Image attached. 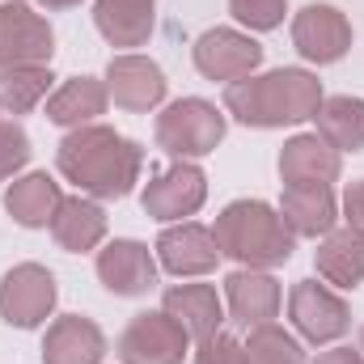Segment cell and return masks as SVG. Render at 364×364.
<instances>
[{"label": "cell", "mask_w": 364, "mask_h": 364, "mask_svg": "<svg viewBox=\"0 0 364 364\" xmlns=\"http://www.w3.org/2000/svg\"><path fill=\"white\" fill-rule=\"evenodd\" d=\"M191 335L182 331L178 318L166 309H144L127 322L119 335V360L123 364H182Z\"/></svg>", "instance_id": "obj_6"}, {"label": "cell", "mask_w": 364, "mask_h": 364, "mask_svg": "<svg viewBox=\"0 0 364 364\" xmlns=\"http://www.w3.org/2000/svg\"><path fill=\"white\" fill-rule=\"evenodd\" d=\"M314 364H364V352H352V348H331V352H322Z\"/></svg>", "instance_id": "obj_32"}, {"label": "cell", "mask_w": 364, "mask_h": 364, "mask_svg": "<svg viewBox=\"0 0 364 364\" xmlns=\"http://www.w3.org/2000/svg\"><path fill=\"white\" fill-rule=\"evenodd\" d=\"M314 119H318V136L335 153H360L364 149V102L360 97H352V93L322 97Z\"/></svg>", "instance_id": "obj_25"}, {"label": "cell", "mask_w": 364, "mask_h": 364, "mask_svg": "<svg viewBox=\"0 0 364 364\" xmlns=\"http://www.w3.org/2000/svg\"><path fill=\"white\" fill-rule=\"evenodd\" d=\"M343 212H348V229H360L364 233V178L348 186V195H343Z\"/></svg>", "instance_id": "obj_31"}, {"label": "cell", "mask_w": 364, "mask_h": 364, "mask_svg": "<svg viewBox=\"0 0 364 364\" xmlns=\"http://www.w3.org/2000/svg\"><path fill=\"white\" fill-rule=\"evenodd\" d=\"M259 64H263V47H259L250 34H242V30L216 26V30L199 34V43H195V68H199L208 81L233 85V81H242V77H255Z\"/></svg>", "instance_id": "obj_9"}, {"label": "cell", "mask_w": 364, "mask_h": 364, "mask_svg": "<svg viewBox=\"0 0 364 364\" xmlns=\"http://www.w3.org/2000/svg\"><path fill=\"white\" fill-rule=\"evenodd\" d=\"M38 4H47V9H73V4H81V0H38Z\"/></svg>", "instance_id": "obj_33"}, {"label": "cell", "mask_w": 364, "mask_h": 364, "mask_svg": "<svg viewBox=\"0 0 364 364\" xmlns=\"http://www.w3.org/2000/svg\"><path fill=\"white\" fill-rule=\"evenodd\" d=\"M51 68L47 64H17V68H4L0 73V106L9 110V114H26V110H34L47 90H51Z\"/></svg>", "instance_id": "obj_26"}, {"label": "cell", "mask_w": 364, "mask_h": 364, "mask_svg": "<svg viewBox=\"0 0 364 364\" xmlns=\"http://www.w3.org/2000/svg\"><path fill=\"white\" fill-rule=\"evenodd\" d=\"M51 237L60 242V250L68 255H85L106 237V212L90 195H68L60 199L55 216H51Z\"/></svg>", "instance_id": "obj_19"}, {"label": "cell", "mask_w": 364, "mask_h": 364, "mask_svg": "<svg viewBox=\"0 0 364 364\" xmlns=\"http://www.w3.org/2000/svg\"><path fill=\"white\" fill-rule=\"evenodd\" d=\"M55 275L38 263H17L13 272L0 279V318L17 331H34L51 318L55 309Z\"/></svg>", "instance_id": "obj_5"}, {"label": "cell", "mask_w": 364, "mask_h": 364, "mask_svg": "<svg viewBox=\"0 0 364 364\" xmlns=\"http://www.w3.org/2000/svg\"><path fill=\"white\" fill-rule=\"evenodd\" d=\"M216 246L225 259L250 267V272H267L292 259L296 237L284 225V216L263 199H237L216 216Z\"/></svg>", "instance_id": "obj_3"}, {"label": "cell", "mask_w": 364, "mask_h": 364, "mask_svg": "<svg viewBox=\"0 0 364 364\" xmlns=\"http://www.w3.org/2000/svg\"><path fill=\"white\" fill-rule=\"evenodd\" d=\"M314 267L335 288H356L364 279V233L360 229H331L326 242L314 250Z\"/></svg>", "instance_id": "obj_22"}, {"label": "cell", "mask_w": 364, "mask_h": 364, "mask_svg": "<svg viewBox=\"0 0 364 364\" xmlns=\"http://www.w3.org/2000/svg\"><path fill=\"white\" fill-rule=\"evenodd\" d=\"M225 301H229V314L237 326L255 331V326H267L275 314H279V284L267 272H233L225 279Z\"/></svg>", "instance_id": "obj_16"}, {"label": "cell", "mask_w": 364, "mask_h": 364, "mask_svg": "<svg viewBox=\"0 0 364 364\" xmlns=\"http://www.w3.org/2000/svg\"><path fill=\"white\" fill-rule=\"evenodd\" d=\"M153 4L157 0H97L93 4V26L110 47H144L153 26H157Z\"/></svg>", "instance_id": "obj_20"}, {"label": "cell", "mask_w": 364, "mask_h": 364, "mask_svg": "<svg viewBox=\"0 0 364 364\" xmlns=\"http://www.w3.org/2000/svg\"><path fill=\"white\" fill-rule=\"evenodd\" d=\"M0 110H4V106H0Z\"/></svg>", "instance_id": "obj_35"}, {"label": "cell", "mask_w": 364, "mask_h": 364, "mask_svg": "<svg viewBox=\"0 0 364 364\" xmlns=\"http://www.w3.org/2000/svg\"><path fill=\"white\" fill-rule=\"evenodd\" d=\"M229 9H233V17L242 21V26H250V30H275L279 21H284V0H229Z\"/></svg>", "instance_id": "obj_28"}, {"label": "cell", "mask_w": 364, "mask_h": 364, "mask_svg": "<svg viewBox=\"0 0 364 364\" xmlns=\"http://www.w3.org/2000/svg\"><path fill=\"white\" fill-rule=\"evenodd\" d=\"M60 199H64V195H60V182L55 178H47V174H26V178H17L4 191V212H9L17 225H26V229H43V225H51Z\"/></svg>", "instance_id": "obj_24"}, {"label": "cell", "mask_w": 364, "mask_h": 364, "mask_svg": "<svg viewBox=\"0 0 364 364\" xmlns=\"http://www.w3.org/2000/svg\"><path fill=\"white\" fill-rule=\"evenodd\" d=\"M106 102H110L106 81H97V77H73V81H64L60 90L47 97V119L55 127H85L97 114H106Z\"/></svg>", "instance_id": "obj_23"}, {"label": "cell", "mask_w": 364, "mask_h": 364, "mask_svg": "<svg viewBox=\"0 0 364 364\" xmlns=\"http://www.w3.org/2000/svg\"><path fill=\"white\" fill-rule=\"evenodd\" d=\"M203 199H208L203 170L191 166V161H174L170 170H161L157 178L144 186L140 208L153 220H182V216H195L203 208Z\"/></svg>", "instance_id": "obj_11"}, {"label": "cell", "mask_w": 364, "mask_h": 364, "mask_svg": "<svg viewBox=\"0 0 364 364\" xmlns=\"http://www.w3.org/2000/svg\"><path fill=\"white\" fill-rule=\"evenodd\" d=\"M322 106V81L305 68H275L267 77H242L225 85V110L246 127L305 123Z\"/></svg>", "instance_id": "obj_2"}, {"label": "cell", "mask_w": 364, "mask_h": 364, "mask_svg": "<svg viewBox=\"0 0 364 364\" xmlns=\"http://www.w3.org/2000/svg\"><path fill=\"white\" fill-rule=\"evenodd\" d=\"M106 356V335L81 314H64L47 326L43 364H97Z\"/></svg>", "instance_id": "obj_15"}, {"label": "cell", "mask_w": 364, "mask_h": 364, "mask_svg": "<svg viewBox=\"0 0 364 364\" xmlns=\"http://www.w3.org/2000/svg\"><path fill=\"white\" fill-rule=\"evenodd\" d=\"M246 364H305L301 343L284 331V326H255L250 339H246Z\"/></svg>", "instance_id": "obj_27"}, {"label": "cell", "mask_w": 364, "mask_h": 364, "mask_svg": "<svg viewBox=\"0 0 364 364\" xmlns=\"http://www.w3.org/2000/svg\"><path fill=\"white\" fill-rule=\"evenodd\" d=\"M106 93L114 97V106H123L132 114H144V110L161 106L166 73L149 55H114L106 64Z\"/></svg>", "instance_id": "obj_12"}, {"label": "cell", "mask_w": 364, "mask_h": 364, "mask_svg": "<svg viewBox=\"0 0 364 364\" xmlns=\"http://www.w3.org/2000/svg\"><path fill=\"white\" fill-rule=\"evenodd\" d=\"M97 279L114 296H144L149 288H157V259L144 242L119 237L106 250H97Z\"/></svg>", "instance_id": "obj_13"}, {"label": "cell", "mask_w": 364, "mask_h": 364, "mask_svg": "<svg viewBox=\"0 0 364 364\" xmlns=\"http://www.w3.org/2000/svg\"><path fill=\"white\" fill-rule=\"evenodd\" d=\"M288 318H292V326L301 331V339H309V343H335V339H343L348 326H352L348 301L335 296V292H331L326 284H318V279L292 284V292H288Z\"/></svg>", "instance_id": "obj_7"}, {"label": "cell", "mask_w": 364, "mask_h": 364, "mask_svg": "<svg viewBox=\"0 0 364 364\" xmlns=\"http://www.w3.org/2000/svg\"><path fill=\"white\" fill-rule=\"evenodd\" d=\"M157 263L170 275H208L220 263L216 233L195 225V220H182L157 237Z\"/></svg>", "instance_id": "obj_14"}, {"label": "cell", "mask_w": 364, "mask_h": 364, "mask_svg": "<svg viewBox=\"0 0 364 364\" xmlns=\"http://www.w3.org/2000/svg\"><path fill=\"white\" fill-rule=\"evenodd\" d=\"M292 47L309 64H335L352 51V21L335 4H305L292 17Z\"/></svg>", "instance_id": "obj_10"}, {"label": "cell", "mask_w": 364, "mask_h": 364, "mask_svg": "<svg viewBox=\"0 0 364 364\" xmlns=\"http://www.w3.org/2000/svg\"><path fill=\"white\" fill-rule=\"evenodd\" d=\"M161 309L170 318H178L182 331L191 339H208L225 322V305H220V296H216L212 284H174V288H166Z\"/></svg>", "instance_id": "obj_21"}, {"label": "cell", "mask_w": 364, "mask_h": 364, "mask_svg": "<svg viewBox=\"0 0 364 364\" xmlns=\"http://www.w3.org/2000/svg\"><path fill=\"white\" fill-rule=\"evenodd\" d=\"M55 34L21 0H0V73L17 64H51Z\"/></svg>", "instance_id": "obj_8"}, {"label": "cell", "mask_w": 364, "mask_h": 364, "mask_svg": "<svg viewBox=\"0 0 364 364\" xmlns=\"http://www.w3.org/2000/svg\"><path fill=\"white\" fill-rule=\"evenodd\" d=\"M55 166H60V174L68 182H77L90 199H123L140 182L144 149L136 140L119 136L114 127L85 123V127H73L60 140Z\"/></svg>", "instance_id": "obj_1"}, {"label": "cell", "mask_w": 364, "mask_h": 364, "mask_svg": "<svg viewBox=\"0 0 364 364\" xmlns=\"http://www.w3.org/2000/svg\"><path fill=\"white\" fill-rule=\"evenodd\" d=\"M360 352H364V326H360Z\"/></svg>", "instance_id": "obj_34"}, {"label": "cell", "mask_w": 364, "mask_h": 364, "mask_svg": "<svg viewBox=\"0 0 364 364\" xmlns=\"http://www.w3.org/2000/svg\"><path fill=\"white\" fill-rule=\"evenodd\" d=\"M195 364H246V343H237L233 335L216 331V335L199 339V352H195Z\"/></svg>", "instance_id": "obj_30"}, {"label": "cell", "mask_w": 364, "mask_h": 364, "mask_svg": "<svg viewBox=\"0 0 364 364\" xmlns=\"http://www.w3.org/2000/svg\"><path fill=\"white\" fill-rule=\"evenodd\" d=\"M30 161V136L17 123H0V178H13Z\"/></svg>", "instance_id": "obj_29"}, {"label": "cell", "mask_w": 364, "mask_h": 364, "mask_svg": "<svg viewBox=\"0 0 364 364\" xmlns=\"http://www.w3.org/2000/svg\"><path fill=\"white\" fill-rule=\"evenodd\" d=\"M279 178L284 186H331L339 178V153L318 132L292 136L279 153Z\"/></svg>", "instance_id": "obj_17"}, {"label": "cell", "mask_w": 364, "mask_h": 364, "mask_svg": "<svg viewBox=\"0 0 364 364\" xmlns=\"http://www.w3.org/2000/svg\"><path fill=\"white\" fill-rule=\"evenodd\" d=\"M279 216L292 237H326L339 220V203L331 186H284Z\"/></svg>", "instance_id": "obj_18"}, {"label": "cell", "mask_w": 364, "mask_h": 364, "mask_svg": "<svg viewBox=\"0 0 364 364\" xmlns=\"http://www.w3.org/2000/svg\"><path fill=\"white\" fill-rule=\"evenodd\" d=\"M225 140V114L203 97H178L157 114V149H166L174 161L208 157Z\"/></svg>", "instance_id": "obj_4"}]
</instances>
